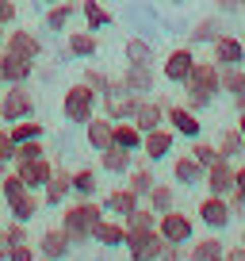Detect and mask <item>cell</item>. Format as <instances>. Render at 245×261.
Instances as JSON below:
<instances>
[{
	"mask_svg": "<svg viewBox=\"0 0 245 261\" xmlns=\"http://www.w3.org/2000/svg\"><path fill=\"white\" fill-rule=\"evenodd\" d=\"M57 212H62V223H57V227L69 234L73 250L77 246H88L92 242V227L104 219V204H100L96 196H69Z\"/></svg>",
	"mask_w": 245,
	"mask_h": 261,
	"instance_id": "obj_1",
	"label": "cell"
},
{
	"mask_svg": "<svg viewBox=\"0 0 245 261\" xmlns=\"http://www.w3.org/2000/svg\"><path fill=\"white\" fill-rule=\"evenodd\" d=\"M184 89V100L180 104H188L192 112H211L215 108V100L222 96V77H219V65L215 62H196L192 65V73H188V81L180 85Z\"/></svg>",
	"mask_w": 245,
	"mask_h": 261,
	"instance_id": "obj_2",
	"label": "cell"
},
{
	"mask_svg": "<svg viewBox=\"0 0 245 261\" xmlns=\"http://www.w3.org/2000/svg\"><path fill=\"white\" fill-rule=\"evenodd\" d=\"M96 112H100V92L88 89L84 81H73L66 92H62V119H66V123L84 127Z\"/></svg>",
	"mask_w": 245,
	"mask_h": 261,
	"instance_id": "obj_3",
	"label": "cell"
},
{
	"mask_svg": "<svg viewBox=\"0 0 245 261\" xmlns=\"http://www.w3.org/2000/svg\"><path fill=\"white\" fill-rule=\"evenodd\" d=\"M35 115V92L31 85H4L0 89V123L12 127L19 119H31Z\"/></svg>",
	"mask_w": 245,
	"mask_h": 261,
	"instance_id": "obj_4",
	"label": "cell"
},
{
	"mask_svg": "<svg viewBox=\"0 0 245 261\" xmlns=\"http://www.w3.org/2000/svg\"><path fill=\"white\" fill-rule=\"evenodd\" d=\"M157 234L172 246H188L196 238V215H188L184 207H172V212L157 215Z\"/></svg>",
	"mask_w": 245,
	"mask_h": 261,
	"instance_id": "obj_5",
	"label": "cell"
},
{
	"mask_svg": "<svg viewBox=\"0 0 245 261\" xmlns=\"http://www.w3.org/2000/svg\"><path fill=\"white\" fill-rule=\"evenodd\" d=\"M196 223L203 230H230V223H234V212H230V200L226 196H211L207 192L203 200L196 204Z\"/></svg>",
	"mask_w": 245,
	"mask_h": 261,
	"instance_id": "obj_6",
	"label": "cell"
},
{
	"mask_svg": "<svg viewBox=\"0 0 245 261\" xmlns=\"http://www.w3.org/2000/svg\"><path fill=\"white\" fill-rule=\"evenodd\" d=\"M196 62H199V58H196V46H192V42H180V46H172L169 54H165L161 73H157V77H161V81H169V85H184Z\"/></svg>",
	"mask_w": 245,
	"mask_h": 261,
	"instance_id": "obj_7",
	"label": "cell"
},
{
	"mask_svg": "<svg viewBox=\"0 0 245 261\" xmlns=\"http://www.w3.org/2000/svg\"><path fill=\"white\" fill-rule=\"evenodd\" d=\"M165 127H169L176 139H199V135H203V115L176 100V104H165Z\"/></svg>",
	"mask_w": 245,
	"mask_h": 261,
	"instance_id": "obj_8",
	"label": "cell"
},
{
	"mask_svg": "<svg viewBox=\"0 0 245 261\" xmlns=\"http://www.w3.org/2000/svg\"><path fill=\"white\" fill-rule=\"evenodd\" d=\"M161 246H165V238L157 234V227H146V230H127L122 250H127V257H131V261H157Z\"/></svg>",
	"mask_w": 245,
	"mask_h": 261,
	"instance_id": "obj_9",
	"label": "cell"
},
{
	"mask_svg": "<svg viewBox=\"0 0 245 261\" xmlns=\"http://www.w3.org/2000/svg\"><path fill=\"white\" fill-rule=\"evenodd\" d=\"M172 150H176V135L161 123V127H154V130L142 135V150H138V154L146 158L149 165H161V162H169V158H172Z\"/></svg>",
	"mask_w": 245,
	"mask_h": 261,
	"instance_id": "obj_10",
	"label": "cell"
},
{
	"mask_svg": "<svg viewBox=\"0 0 245 261\" xmlns=\"http://www.w3.org/2000/svg\"><path fill=\"white\" fill-rule=\"evenodd\" d=\"M35 69H39V62H35V58L12 54V50L0 46V77H4V85H31Z\"/></svg>",
	"mask_w": 245,
	"mask_h": 261,
	"instance_id": "obj_11",
	"label": "cell"
},
{
	"mask_svg": "<svg viewBox=\"0 0 245 261\" xmlns=\"http://www.w3.org/2000/svg\"><path fill=\"white\" fill-rule=\"evenodd\" d=\"M35 250H39L42 261H66L69 253H73V242H69V234L62 227H46L35 238Z\"/></svg>",
	"mask_w": 245,
	"mask_h": 261,
	"instance_id": "obj_12",
	"label": "cell"
},
{
	"mask_svg": "<svg viewBox=\"0 0 245 261\" xmlns=\"http://www.w3.org/2000/svg\"><path fill=\"white\" fill-rule=\"evenodd\" d=\"M222 253H226V242H222L219 230L196 234L188 246H184V261H222Z\"/></svg>",
	"mask_w": 245,
	"mask_h": 261,
	"instance_id": "obj_13",
	"label": "cell"
},
{
	"mask_svg": "<svg viewBox=\"0 0 245 261\" xmlns=\"http://www.w3.org/2000/svg\"><path fill=\"white\" fill-rule=\"evenodd\" d=\"M122 89L138 96H157V65H122Z\"/></svg>",
	"mask_w": 245,
	"mask_h": 261,
	"instance_id": "obj_14",
	"label": "cell"
},
{
	"mask_svg": "<svg viewBox=\"0 0 245 261\" xmlns=\"http://www.w3.org/2000/svg\"><path fill=\"white\" fill-rule=\"evenodd\" d=\"M12 169H16L19 177H23V185L31 188V192H42V188H46V180L54 177V169H57V165L50 162L46 154H42V158H31V162H12Z\"/></svg>",
	"mask_w": 245,
	"mask_h": 261,
	"instance_id": "obj_15",
	"label": "cell"
},
{
	"mask_svg": "<svg viewBox=\"0 0 245 261\" xmlns=\"http://www.w3.org/2000/svg\"><path fill=\"white\" fill-rule=\"evenodd\" d=\"M203 188L211 196H230V192H234V162L215 158V162L203 169Z\"/></svg>",
	"mask_w": 245,
	"mask_h": 261,
	"instance_id": "obj_16",
	"label": "cell"
},
{
	"mask_svg": "<svg viewBox=\"0 0 245 261\" xmlns=\"http://www.w3.org/2000/svg\"><path fill=\"white\" fill-rule=\"evenodd\" d=\"M211 62L219 65H245V42L237 39V35H230V31H222L219 39L211 42Z\"/></svg>",
	"mask_w": 245,
	"mask_h": 261,
	"instance_id": "obj_17",
	"label": "cell"
},
{
	"mask_svg": "<svg viewBox=\"0 0 245 261\" xmlns=\"http://www.w3.org/2000/svg\"><path fill=\"white\" fill-rule=\"evenodd\" d=\"M4 50L23 54V58H35V62H39L46 46H42V39L31 31V27H8V35H4Z\"/></svg>",
	"mask_w": 245,
	"mask_h": 261,
	"instance_id": "obj_18",
	"label": "cell"
},
{
	"mask_svg": "<svg viewBox=\"0 0 245 261\" xmlns=\"http://www.w3.org/2000/svg\"><path fill=\"white\" fill-rule=\"evenodd\" d=\"M92 242H96L100 250H122V242H127V223L115 219V215H104V219L92 227Z\"/></svg>",
	"mask_w": 245,
	"mask_h": 261,
	"instance_id": "obj_19",
	"label": "cell"
},
{
	"mask_svg": "<svg viewBox=\"0 0 245 261\" xmlns=\"http://www.w3.org/2000/svg\"><path fill=\"white\" fill-rule=\"evenodd\" d=\"M81 16V0H57V4H46V16H42V27L54 35L69 31V23Z\"/></svg>",
	"mask_w": 245,
	"mask_h": 261,
	"instance_id": "obj_20",
	"label": "cell"
},
{
	"mask_svg": "<svg viewBox=\"0 0 245 261\" xmlns=\"http://www.w3.org/2000/svg\"><path fill=\"white\" fill-rule=\"evenodd\" d=\"M42 207H62L73 196V169H54V177L46 180V188H42Z\"/></svg>",
	"mask_w": 245,
	"mask_h": 261,
	"instance_id": "obj_21",
	"label": "cell"
},
{
	"mask_svg": "<svg viewBox=\"0 0 245 261\" xmlns=\"http://www.w3.org/2000/svg\"><path fill=\"white\" fill-rule=\"evenodd\" d=\"M172 185L176 188H203V165L192 154L172 158Z\"/></svg>",
	"mask_w": 245,
	"mask_h": 261,
	"instance_id": "obj_22",
	"label": "cell"
},
{
	"mask_svg": "<svg viewBox=\"0 0 245 261\" xmlns=\"http://www.w3.org/2000/svg\"><path fill=\"white\" fill-rule=\"evenodd\" d=\"M104 204V215H115V219H127V215L134 212V207L142 204V196H134L127 185H119V188H111V192L100 200Z\"/></svg>",
	"mask_w": 245,
	"mask_h": 261,
	"instance_id": "obj_23",
	"label": "cell"
},
{
	"mask_svg": "<svg viewBox=\"0 0 245 261\" xmlns=\"http://www.w3.org/2000/svg\"><path fill=\"white\" fill-rule=\"evenodd\" d=\"M222 19H226V16H219V12L199 16L196 23H192V31H188V42H192V46H211V42L226 31V23H222Z\"/></svg>",
	"mask_w": 245,
	"mask_h": 261,
	"instance_id": "obj_24",
	"label": "cell"
},
{
	"mask_svg": "<svg viewBox=\"0 0 245 261\" xmlns=\"http://www.w3.org/2000/svg\"><path fill=\"white\" fill-rule=\"evenodd\" d=\"M66 50H69V58H77V62H92V58L100 54V39H96V31L81 27V31L66 35Z\"/></svg>",
	"mask_w": 245,
	"mask_h": 261,
	"instance_id": "obj_25",
	"label": "cell"
},
{
	"mask_svg": "<svg viewBox=\"0 0 245 261\" xmlns=\"http://www.w3.org/2000/svg\"><path fill=\"white\" fill-rule=\"evenodd\" d=\"M142 204L154 207V215H165V212H172V207H180V188L172 185V180H157V185L146 192Z\"/></svg>",
	"mask_w": 245,
	"mask_h": 261,
	"instance_id": "obj_26",
	"label": "cell"
},
{
	"mask_svg": "<svg viewBox=\"0 0 245 261\" xmlns=\"http://www.w3.org/2000/svg\"><path fill=\"white\" fill-rule=\"evenodd\" d=\"M122 62L127 65H157V46L142 35H131L122 42Z\"/></svg>",
	"mask_w": 245,
	"mask_h": 261,
	"instance_id": "obj_27",
	"label": "cell"
},
{
	"mask_svg": "<svg viewBox=\"0 0 245 261\" xmlns=\"http://www.w3.org/2000/svg\"><path fill=\"white\" fill-rule=\"evenodd\" d=\"M215 150H219V158H226V162H245V139L237 127H222L219 135H215Z\"/></svg>",
	"mask_w": 245,
	"mask_h": 261,
	"instance_id": "obj_28",
	"label": "cell"
},
{
	"mask_svg": "<svg viewBox=\"0 0 245 261\" xmlns=\"http://www.w3.org/2000/svg\"><path fill=\"white\" fill-rule=\"evenodd\" d=\"M81 23L100 35V31H107V27L115 23V12L104 8V0H81Z\"/></svg>",
	"mask_w": 245,
	"mask_h": 261,
	"instance_id": "obj_29",
	"label": "cell"
},
{
	"mask_svg": "<svg viewBox=\"0 0 245 261\" xmlns=\"http://www.w3.org/2000/svg\"><path fill=\"white\" fill-rule=\"evenodd\" d=\"M39 212H42V196L39 192H19L16 200H8V215L16 223H27V227H31V223L39 219Z\"/></svg>",
	"mask_w": 245,
	"mask_h": 261,
	"instance_id": "obj_30",
	"label": "cell"
},
{
	"mask_svg": "<svg viewBox=\"0 0 245 261\" xmlns=\"http://www.w3.org/2000/svg\"><path fill=\"white\" fill-rule=\"evenodd\" d=\"M111 127H115V123L107 119V115H100V112L84 123V142L92 146V154H100V150L111 146Z\"/></svg>",
	"mask_w": 245,
	"mask_h": 261,
	"instance_id": "obj_31",
	"label": "cell"
},
{
	"mask_svg": "<svg viewBox=\"0 0 245 261\" xmlns=\"http://www.w3.org/2000/svg\"><path fill=\"white\" fill-rule=\"evenodd\" d=\"M122 185L131 188L134 196H142V200H146V192L157 185V173H154V165H149V162H146V165H138V162H134L131 169L122 173Z\"/></svg>",
	"mask_w": 245,
	"mask_h": 261,
	"instance_id": "obj_32",
	"label": "cell"
},
{
	"mask_svg": "<svg viewBox=\"0 0 245 261\" xmlns=\"http://www.w3.org/2000/svg\"><path fill=\"white\" fill-rule=\"evenodd\" d=\"M100 173H111V177H122V173L134 165V154L131 150H122V146H107V150H100Z\"/></svg>",
	"mask_w": 245,
	"mask_h": 261,
	"instance_id": "obj_33",
	"label": "cell"
},
{
	"mask_svg": "<svg viewBox=\"0 0 245 261\" xmlns=\"http://www.w3.org/2000/svg\"><path fill=\"white\" fill-rule=\"evenodd\" d=\"M111 146H122V150H131V154H138L142 150V130L134 127L131 119H119L111 127Z\"/></svg>",
	"mask_w": 245,
	"mask_h": 261,
	"instance_id": "obj_34",
	"label": "cell"
},
{
	"mask_svg": "<svg viewBox=\"0 0 245 261\" xmlns=\"http://www.w3.org/2000/svg\"><path fill=\"white\" fill-rule=\"evenodd\" d=\"M73 196H100V169L92 165L73 169Z\"/></svg>",
	"mask_w": 245,
	"mask_h": 261,
	"instance_id": "obj_35",
	"label": "cell"
},
{
	"mask_svg": "<svg viewBox=\"0 0 245 261\" xmlns=\"http://www.w3.org/2000/svg\"><path fill=\"white\" fill-rule=\"evenodd\" d=\"M219 77H222V92H226L230 100L245 96V65H222Z\"/></svg>",
	"mask_w": 245,
	"mask_h": 261,
	"instance_id": "obj_36",
	"label": "cell"
},
{
	"mask_svg": "<svg viewBox=\"0 0 245 261\" xmlns=\"http://www.w3.org/2000/svg\"><path fill=\"white\" fill-rule=\"evenodd\" d=\"M8 135H12V142H27V139H46V127H42L39 119H19V123H12L8 127Z\"/></svg>",
	"mask_w": 245,
	"mask_h": 261,
	"instance_id": "obj_37",
	"label": "cell"
},
{
	"mask_svg": "<svg viewBox=\"0 0 245 261\" xmlns=\"http://www.w3.org/2000/svg\"><path fill=\"white\" fill-rule=\"evenodd\" d=\"M19 192H31V188L23 185V177H19L16 169H8V173H4V177H0V200L8 204V200H16Z\"/></svg>",
	"mask_w": 245,
	"mask_h": 261,
	"instance_id": "obj_38",
	"label": "cell"
},
{
	"mask_svg": "<svg viewBox=\"0 0 245 261\" xmlns=\"http://www.w3.org/2000/svg\"><path fill=\"white\" fill-rule=\"evenodd\" d=\"M188 154H192V158H196V162L207 169V165L219 158V150H215V142H211V139H203V135H199V139H192V150H188Z\"/></svg>",
	"mask_w": 245,
	"mask_h": 261,
	"instance_id": "obj_39",
	"label": "cell"
},
{
	"mask_svg": "<svg viewBox=\"0 0 245 261\" xmlns=\"http://www.w3.org/2000/svg\"><path fill=\"white\" fill-rule=\"evenodd\" d=\"M42 154H46V142L42 139H27V142H16L12 162H31V158H42Z\"/></svg>",
	"mask_w": 245,
	"mask_h": 261,
	"instance_id": "obj_40",
	"label": "cell"
},
{
	"mask_svg": "<svg viewBox=\"0 0 245 261\" xmlns=\"http://www.w3.org/2000/svg\"><path fill=\"white\" fill-rule=\"evenodd\" d=\"M0 238H4L8 246H16V242H31V230H27V223H16V219H12L8 227L0 230Z\"/></svg>",
	"mask_w": 245,
	"mask_h": 261,
	"instance_id": "obj_41",
	"label": "cell"
},
{
	"mask_svg": "<svg viewBox=\"0 0 245 261\" xmlns=\"http://www.w3.org/2000/svg\"><path fill=\"white\" fill-rule=\"evenodd\" d=\"M81 81L88 85V89H96V92H104V89H107V73H104V69H96L92 62H84V73H81Z\"/></svg>",
	"mask_w": 245,
	"mask_h": 261,
	"instance_id": "obj_42",
	"label": "cell"
},
{
	"mask_svg": "<svg viewBox=\"0 0 245 261\" xmlns=\"http://www.w3.org/2000/svg\"><path fill=\"white\" fill-rule=\"evenodd\" d=\"M4 261H39V250H35V242H16V246H8Z\"/></svg>",
	"mask_w": 245,
	"mask_h": 261,
	"instance_id": "obj_43",
	"label": "cell"
},
{
	"mask_svg": "<svg viewBox=\"0 0 245 261\" xmlns=\"http://www.w3.org/2000/svg\"><path fill=\"white\" fill-rule=\"evenodd\" d=\"M12 154H16V142H12L8 127L0 123V165H12Z\"/></svg>",
	"mask_w": 245,
	"mask_h": 261,
	"instance_id": "obj_44",
	"label": "cell"
},
{
	"mask_svg": "<svg viewBox=\"0 0 245 261\" xmlns=\"http://www.w3.org/2000/svg\"><path fill=\"white\" fill-rule=\"evenodd\" d=\"M16 19H19L16 0H0V27H16Z\"/></svg>",
	"mask_w": 245,
	"mask_h": 261,
	"instance_id": "obj_45",
	"label": "cell"
},
{
	"mask_svg": "<svg viewBox=\"0 0 245 261\" xmlns=\"http://www.w3.org/2000/svg\"><path fill=\"white\" fill-rule=\"evenodd\" d=\"M215 12H219V16H241L245 0H215Z\"/></svg>",
	"mask_w": 245,
	"mask_h": 261,
	"instance_id": "obj_46",
	"label": "cell"
},
{
	"mask_svg": "<svg viewBox=\"0 0 245 261\" xmlns=\"http://www.w3.org/2000/svg\"><path fill=\"white\" fill-rule=\"evenodd\" d=\"M157 261H184V246L165 242V246H161V253H157Z\"/></svg>",
	"mask_w": 245,
	"mask_h": 261,
	"instance_id": "obj_47",
	"label": "cell"
},
{
	"mask_svg": "<svg viewBox=\"0 0 245 261\" xmlns=\"http://www.w3.org/2000/svg\"><path fill=\"white\" fill-rule=\"evenodd\" d=\"M222 261H245V246H226V253H222Z\"/></svg>",
	"mask_w": 245,
	"mask_h": 261,
	"instance_id": "obj_48",
	"label": "cell"
},
{
	"mask_svg": "<svg viewBox=\"0 0 245 261\" xmlns=\"http://www.w3.org/2000/svg\"><path fill=\"white\" fill-rule=\"evenodd\" d=\"M234 112H237V115H245V96H234Z\"/></svg>",
	"mask_w": 245,
	"mask_h": 261,
	"instance_id": "obj_49",
	"label": "cell"
},
{
	"mask_svg": "<svg viewBox=\"0 0 245 261\" xmlns=\"http://www.w3.org/2000/svg\"><path fill=\"white\" fill-rule=\"evenodd\" d=\"M237 130H241V139H245V115H237V123H234Z\"/></svg>",
	"mask_w": 245,
	"mask_h": 261,
	"instance_id": "obj_50",
	"label": "cell"
},
{
	"mask_svg": "<svg viewBox=\"0 0 245 261\" xmlns=\"http://www.w3.org/2000/svg\"><path fill=\"white\" fill-rule=\"evenodd\" d=\"M8 257V242H4V238H0V261Z\"/></svg>",
	"mask_w": 245,
	"mask_h": 261,
	"instance_id": "obj_51",
	"label": "cell"
},
{
	"mask_svg": "<svg viewBox=\"0 0 245 261\" xmlns=\"http://www.w3.org/2000/svg\"><path fill=\"white\" fill-rule=\"evenodd\" d=\"M161 4H169V8H180V4H184V0H161Z\"/></svg>",
	"mask_w": 245,
	"mask_h": 261,
	"instance_id": "obj_52",
	"label": "cell"
},
{
	"mask_svg": "<svg viewBox=\"0 0 245 261\" xmlns=\"http://www.w3.org/2000/svg\"><path fill=\"white\" fill-rule=\"evenodd\" d=\"M96 261H111V250H104V253H100V257Z\"/></svg>",
	"mask_w": 245,
	"mask_h": 261,
	"instance_id": "obj_53",
	"label": "cell"
},
{
	"mask_svg": "<svg viewBox=\"0 0 245 261\" xmlns=\"http://www.w3.org/2000/svg\"><path fill=\"white\" fill-rule=\"evenodd\" d=\"M4 35H8V27H0V46H4Z\"/></svg>",
	"mask_w": 245,
	"mask_h": 261,
	"instance_id": "obj_54",
	"label": "cell"
},
{
	"mask_svg": "<svg viewBox=\"0 0 245 261\" xmlns=\"http://www.w3.org/2000/svg\"><path fill=\"white\" fill-rule=\"evenodd\" d=\"M237 242H241V246H245V230H241V238H237Z\"/></svg>",
	"mask_w": 245,
	"mask_h": 261,
	"instance_id": "obj_55",
	"label": "cell"
},
{
	"mask_svg": "<svg viewBox=\"0 0 245 261\" xmlns=\"http://www.w3.org/2000/svg\"><path fill=\"white\" fill-rule=\"evenodd\" d=\"M42 4H57V0H42Z\"/></svg>",
	"mask_w": 245,
	"mask_h": 261,
	"instance_id": "obj_56",
	"label": "cell"
},
{
	"mask_svg": "<svg viewBox=\"0 0 245 261\" xmlns=\"http://www.w3.org/2000/svg\"><path fill=\"white\" fill-rule=\"evenodd\" d=\"M0 89H4V77H0Z\"/></svg>",
	"mask_w": 245,
	"mask_h": 261,
	"instance_id": "obj_57",
	"label": "cell"
},
{
	"mask_svg": "<svg viewBox=\"0 0 245 261\" xmlns=\"http://www.w3.org/2000/svg\"><path fill=\"white\" fill-rule=\"evenodd\" d=\"M241 19H245V12H241Z\"/></svg>",
	"mask_w": 245,
	"mask_h": 261,
	"instance_id": "obj_58",
	"label": "cell"
},
{
	"mask_svg": "<svg viewBox=\"0 0 245 261\" xmlns=\"http://www.w3.org/2000/svg\"><path fill=\"white\" fill-rule=\"evenodd\" d=\"M241 219H245V215H241Z\"/></svg>",
	"mask_w": 245,
	"mask_h": 261,
	"instance_id": "obj_59",
	"label": "cell"
},
{
	"mask_svg": "<svg viewBox=\"0 0 245 261\" xmlns=\"http://www.w3.org/2000/svg\"><path fill=\"white\" fill-rule=\"evenodd\" d=\"M39 261H42V257H39Z\"/></svg>",
	"mask_w": 245,
	"mask_h": 261,
	"instance_id": "obj_60",
	"label": "cell"
}]
</instances>
